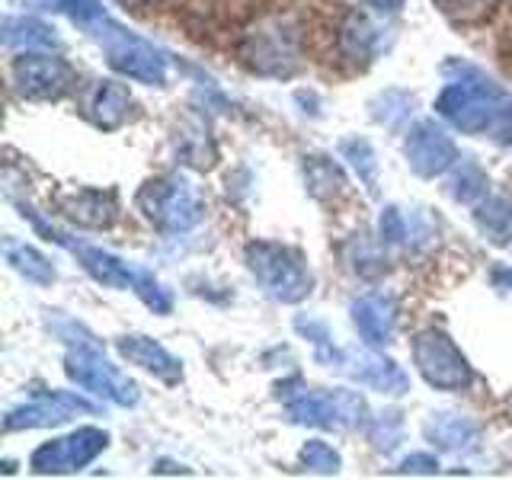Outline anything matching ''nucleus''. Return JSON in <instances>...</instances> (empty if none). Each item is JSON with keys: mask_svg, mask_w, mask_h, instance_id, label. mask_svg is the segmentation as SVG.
<instances>
[{"mask_svg": "<svg viewBox=\"0 0 512 480\" xmlns=\"http://www.w3.org/2000/svg\"><path fill=\"white\" fill-rule=\"evenodd\" d=\"M442 74L448 84L436 100L439 116L464 135H490L500 144H512V96L493 77L458 58L445 61Z\"/></svg>", "mask_w": 512, "mask_h": 480, "instance_id": "obj_1", "label": "nucleus"}, {"mask_svg": "<svg viewBox=\"0 0 512 480\" xmlns=\"http://www.w3.org/2000/svg\"><path fill=\"white\" fill-rule=\"evenodd\" d=\"M55 10L71 16L93 42H100L109 68L116 74L151 87H160L167 80V55L154 42L135 36V32L112 20L100 0H55Z\"/></svg>", "mask_w": 512, "mask_h": 480, "instance_id": "obj_2", "label": "nucleus"}, {"mask_svg": "<svg viewBox=\"0 0 512 480\" xmlns=\"http://www.w3.org/2000/svg\"><path fill=\"white\" fill-rule=\"evenodd\" d=\"M20 215L36 228L42 237H48L52 244H58L61 250H68L77 256V263L84 266L90 276L100 282V285H109V288H132V292L148 304L154 314H170L173 311V298L164 288V282L154 279L148 269H138L132 263L119 260L116 253H109L103 247H93V244H84V240L71 237L68 231L55 228L52 221H45L42 215H36L26 202H20Z\"/></svg>", "mask_w": 512, "mask_h": 480, "instance_id": "obj_3", "label": "nucleus"}, {"mask_svg": "<svg viewBox=\"0 0 512 480\" xmlns=\"http://www.w3.org/2000/svg\"><path fill=\"white\" fill-rule=\"evenodd\" d=\"M58 336L68 343V356H64V372L74 384H80L84 391H93L119 407H135L138 404V388L135 381H128L116 365H112L100 343L93 336L74 324V320H58L55 324Z\"/></svg>", "mask_w": 512, "mask_h": 480, "instance_id": "obj_4", "label": "nucleus"}, {"mask_svg": "<svg viewBox=\"0 0 512 480\" xmlns=\"http://www.w3.org/2000/svg\"><path fill=\"white\" fill-rule=\"evenodd\" d=\"M298 333H304L308 340L314 343L317 349V362H324L333 372H340L352 381L365 384V388L372 391H381V394H407L410 391V378L407 372L400 368L394 359L388 356H378V352H368V349H340L333 340L324 324H317V320H304L298 317L295 320Z\"/></svg>", "mask_w": 512, "mask_h": 480, "instance_id": "obj_5", "label": "nucleus"}, {"mask_svg": "<svg viewBox=\"0 0 512 480\" xmlns=\"http://www.w3.org/2000/svg\"><path fill=\"white\" fill-rule=\"evenodd\" d=\"M237 58L260 77H292L301 64V29L292 16H260L237 42Z\"/></svg>", "mask_w": 512, "mask_h": 480, "instance_id": "obj_6", "label": "nucleus"}, {"mask_svg": "<svg viewBox=\"0 0 512 480\" xmlns=\"http://www.w3.org/2000/svg\"><path fill=\"white\" fill-rule=\"evenodd\" d=\"M244 260L269 298H276L282 304H295L311 295L314 279L298 250L285 244H272V240H253L244 250Z\"/></svg>", "mask_w": 512, "mask_h": 480, "instance_id": "obj_7", "label": "nucleus"}, {"mask_svg": "<svg viewBox=\"0 0 512 480\" xmlns=\"http://www.w3.org/2000/svg\"><path fill=\"white\" fill-rule=\"evenodd\" d=\"M138 212L164 234H186L205 218V202L183 176H157L138 189Z\"/></svg>", "mask_w": 512, "mask_h": 480, "instance_id": "obj_8", "label": "nucleus"}, {"mask_svg": "<svg viewBox=\"0 0 512 480\" xmlns=\"http://www.w3.org/2000/svg\"><path fill=\"white\" fill-rule=\"evenodd\" d=\"M285 413L292 423L320 426V429H352L365 423V400L356 391H320V388H298L285 391Z\"/></svg>", "mask_w": 512, "mask_h": 480, "instance_id": "obj_9", "label": "nucleus"}, {"mask_svg": "<svg viewBox=\"0 0 512 480\" xmlns=\"http://www.w3.org/2000/svg\"><path fill=\"white\" fill-rule=\"evenodd\" d=\"M413 362L420 368V375L439 391H461V388H468L474 378L468 359L461 356V349L448 340L442 330L416 333Z\"/></svg>", "mask_w": 512, "mask_h": 480, "instance_id": "obj_10", "label": "nucleus"}, {"mask_svg": "<svg viewBox=\"0 0 512 480\" xmlns=\"http://www.w3.org/2000/svg\"><path fill=\"white\" fill-rule=\"evenodd\" d=\"M13 84L26 100H61L77 84L74 68L58 55L48 52H23L16 55L13 64Z\"/></svg>", "mask_w": 512, "mask_h": 480, "instance_id": "obj_11", "label": "nucleus"}, {"mask_svg": "<svg viewBox=\"0 0 512 480\" xmlns=\"http://www.w3.org/2000/svg\"><path fill=\"white\" fill-rule=\"evenodd\" d=\"M109 445V436L96 426H84L71 432V436L55 439L39 445L29 458V468L36 474H71L87 468L96 455H103V448Z\"/></svg>", "mask_w": 512, "mask_h": 480, "instance_id": "obj_12", "label": "nucleus"}, {"mask_svg": "<svg viewBox=\"0 0 512 480\" xmlns=\"http://www.w3.org/2000/svg\"><path fill=\"white\" fill-rule=\"evenodd\" d=\"M404 154H407L410 170L416 176H423V180H432V176H439L448 167L458 164V148L452 135L432 119H423L410 128L404 141Z\"/></svg>", "mask_w": 512, "mask_h": 480, "instance_id": "obj_13", "label": "nucleus"}, {"mask_svg": "<svg viewBox=\"0 0 512 480\" xmlns=\"http://www.w3.org/2000/svg\"><path fill=\"white\" fill-rule=\"evenodd\" d=\"M77 413H96V404L77 397V394H64V391H45L36 394L26 404L13 407L4 416V429L7 432H20V429H42V426H58L68 423Z\"/></svg>", "mask_w": 512, "mask_h": 480, "instance_id": "obj_14", "label": "nucleus"}, {"mask_svg": "<svg viewBox=\"0 0 512 480\" xmlns=\"http://www.w3.org/2000/svg\"><path fill=\"white\" fill-rule=\"evenodd\" d=\"M352 324H356L365 346L381 349V346L394 343V333H397L394 295L372 292V295H362L359 301H352Z\"/></svg>", "mask_w": 512, "mask_h": 480, "instance_id": "obj_15", "label": "nucleus"}, {"mask_svg": "<svg viewBox=\"0 0 512 480\" xmlns=\"http://www.w3.org/2000/svg\"><path fill=\"white\" fill-rule=\"evenodd\" d=\"M55 205L64 218H68L71 224H80V228H109L119 215L116 192H103V189L61 192Z\"/></svg>", "mask_w": 512, "mask_h": 480, "instance_id": "obj_16", "label": "nucleus"}, {"mask_svg": "<svg viewBox=\"0 0 512 480\" xmlns=\"http://www.w3.org/2000/svg\"><path fill=\"white\" fill-rule=\"evenodd\" d=\"M119 356L125 362L144 368V372H151L154 378L167 381V384H176V381L183 378L180 359H173L164 346H160L157 340H151V336H141V333L122 336V340H119Z\"/></svg>", "mask_w": 512, "mask_h": 480, "instance_id": "obj_17", "label": "nucleus"}, {"mask_svg": "<svg viewBox=\"0 0 512 480\" xmlns=\"http://www.w3.org/2000/svg\"><path fill=\"white\" fill-rule=\"evenodd\" d=\"M423 432H426V439L432 445H439L442 452H452V455H468V452H474V448L480 445L477 423H471L468 416L452 413V410L429 413Z\"/></svg>", "mask_w": 512, "mask_h": 480, "instance_id": "obj_18", "label": "nucleus"}, {"mask_svg": "<svg viewBox=\"0 0 512 480\" xmlns=\"http://www.w3.org/2000/svg\"><path fill=\"white\" fill-rule=\"evenodd\" d=\"M381 42H384V32L378 23H372L365 13H356V10L346 13L340 36H336V48H340V55L349 64H368L378 55Z\"/></svg>", "mask_w": 512, "mask_h": 480, "instance_id": "obj_19", "label": "nucleus"}, {"mask_svg": "<svg viewBox=\"0 0 512 480\" xmlns=\"http://www.w3.org/2000/svg\"><path fill=\"white\" fill-rule=\"evenodd\" d=\"M87 116L93 125L112 132V128L125 125L128 116H132V93L122 84H116V80H100L87 93Z\"/></svg>", "mask_w": 512, "mask_h": 480, "instance_id": "obj_20", "label": "nucleus"}, {"mask_svg": "<svg viewBox=\"0 0 512 480\" xmlns=\"http://www.w3.org/2000/svg\"><path fill=\"white\" fill-rule=\"evenodd\" d=\"M4 45L20 52H52L61 45L55 29L36 20V16H7L4 20Z\"/></svg>", "mask_w": 512, "mask_h": 480, "instance_id": "obj_21", "label": "nucleus"}, {"mask_svg": "<svg viewBox=\"0 0 512 480\" xmlns=\"http://www.w3.org/2000/svg\"><path fill=\"white\" fill-rule=\"evenodd\" d=\"M474 221L490 244H512V196H484L474 205Z\"/></svg>", "mask_w": 512, "mask_h": 480, "instance_id": "obj_22", "label": "nucleus"}, {"mask_svg": "<svg viewBox=\"0 0 512 480\" xmlns=\"http://www.w3.org/2000/svg\"><path fill=\"white\" fill-rule=\"evenodd\" d=\"M4 256L26 282H32V285H52L55 282V266L48 263L36 247L23 244V240L7 237L4 240Z\"/></svg>", "mask_w": 512, "mask_h": 480, "instance_id": "obj_23", "label": "nucleus"}, {"mask_svg": "<svg viewBox=\"0 0 512 480\" xmlns=\"http://www.w3.org/2000/svg\"><path fill=\"white\" fill-rule=\"evenodd\" d=\"M304 183H308V192L314 199H333L346 189V176L336 160L314 154L304 157Z\"/></svg>", "mask_w": 512, "mask_h": 480, "instance_id": "obj_24", "label": "nucleus"}, {"mask_svg": "<svg viewBox=\"0 0 512 480\" xmlns=\"http://www.w3.org/2000/svg\"><path fill=\"white\" fill-rule=\"evenodd\" d=\"M487 186H490V180H487V173L480 170L477 160L464 157L461 164L455 167L452 180H448V196H452L455 202H461V205H477L480 199L487 196Z\"/></svg>", "mask_w": 512, "mask_h": 480, "instance_id": "obj_25", "label": "nucleus"}, {"mask_svg": "<svg viewBox=\"0 0 512 480\" xmlns=\"http://www.w3.org/2000/svg\"><path fill=\"white\" fill-rule=\"evenodd\" d=\"M346 263L362 279H381L384 272H388V256L381 253L378 244H372V240H365V237H352L346 244Z\"/></svg>", "mask_w": 512, "mask_h": 480, "instance_id": "obj_26", "label": "nucleus"}, {"mask_svg": "<svg viewBox=\"0 0 512 480\" xmlns=\"http://www.w3.org/2000/svg\"><path fill=\"white\" fill-rule=\"evenodd\" d=\"M340 154H343V160H349V167L359 173V183L368 189V196H378V160H375L372 144L359 135L346 138L340 144Z\"/></svg>", "mask_w": 512, "mask_h": 480, "instance_id": "obj_27", "label": "nucleus"}, {"mask_svg": "<svg viewBox=\"0 0 512 480\" xmlns=\"http://www.w3.org/2000/svg\"><path fill=\"white\" fill-rule=\"evenodd\" d=\"M436 7L455 26H477L490 20L500 0H436Z\"/></svg>", "mask_w": 512, "mask_h": 480, "instance_id": "obj_28", "label": "nucleus"}, {"mask_svg": "<svg viewBox=\"0 0 512 480\" xmlns=\"http://www.w3.org/2000/svg\"><path fill=\"white\" fill-rule=\"evenodd\" d=\"M378 234H381V244H388V247H410L413 221L400 212L397 205H384L378 218Z\"/></svg>", "mask_w": 512, "mask_h": 480, "instance_id": "obj_29", "label": "nucleus"}, {"mask_svg": "<svg viewBox=\"0 0 512 480\" xmlns=\"http://www.w3.org/2000/svg\"><path fill=\"white\" fill-rule=\"evenodd\" d=\"M301 464L308 471H314V474H336L340 471V452H336L333 445H327V442H320V439H311V442H304V448H301Z\"/></svg>", "mask_w": 512, "mask_h": 480, "instance_id": "obj_30", "label": "nucleus"}, {"mask_svg": "<svg viewBox=\"0 0 512 480\" xmlns=\"http://www.w3.org/2000/svg\"><path fill=\"white\" fill-rule=\"evenodd\" d=\"M368 439L378 448V452H394L400 442V413H378L372 423H368Z\"/></svg>", "mask_w": 512, "mask_h": 480, "instance_id": "obj_31", "label": "nucleus"}, {"mask_svg": "<svg viewBox=\"0 0 512 480\" xmlns=\"http://www.w3.org/2000/svg\"><path fill=\"white\" fill-rule=\"evenodd\" d=\"M397 471L400 474H436L439 471V461L432 458V455H426V452H420V455H410V458L400 461Z\"/></svg>", "mask_w": 512, "mask_h": 480, "instance_id": "obj_32", "label": "nucleus"}, {"mask_svg": "<svg viewBox=\"0 0 512 480\" xmlns=\"http://www.w3.org/2000/svg\"><path fill=\"white\" fill-rule=\"evenodd\" d=\"M365 4L381 10V13H397L400 7H404V0H365Z\"/></svg>", "mask_w": 512, "mask_h": 480, "instance_id": "obj_33", "label": "nucleus"}, {"mask_svg": "<svg viewBox=\"0 0 512 480\" xmlns=\"http://www.w3.org/2000/svg\"><path fill=\"white\" fill-rule=\"evenodd\" d=\"M493 282H496V288H503V292H512V269H496Z\"/></svg>", "mask_w": 512, "mask_h": 480, "instance_id": "obj_34", "label": "nucleus"}, {"mask_svg": "<svg viewBox=\"0 0 512 480\" xmlns=\"http://www.w3.org/2000/svg\"><path fill=\"white\" fill-rule=\"evenodd\" d=\"M116 4L128 7V10H144V7H151L154 0H116Z\"/></svg>", "mask_w": 512, "mask_h": 480, "instance_id": "obj_35", "label": "nucleus"}]
</instances>
